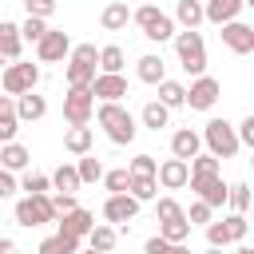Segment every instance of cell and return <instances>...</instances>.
<instances>
[{
    "mask_svg": "<svg viewBox=\"0 0 254 254\" xmlns=\"http://www.w3.org/2000/svg\"><path fill=\"white\" fill-rule=\"evenodd\" d=\"M95 123L103 127V135H107L115 147H127V143H135V135H139V123H135V115H131L123 103H99Z\"/></svg>",
    "mask_w": 254,
    "mask_h": 254,
    "instance_id": "1",
    "label": "cell"
},
{
    "mask_svg": "<svg viewBox=\"0 0 254 254\" xmlns=\"http://www.w3.org/2000/svg\"><path fill=\"white\" fill-rule=\"evenodd\" d=\"M175 40V52H179V64L187 75H202L206 71V44H202V32L198 28H183L171 36Z\"/></svg>",
    "mask_w": 254,
    "mask_h": 254,
    "instance_id": "2",
    "label": "cell"
},
{
    "mask_svg": "<svg viewBox=\"0 0 254 254\" xmlns=\"http://www.w3.org/2000/svg\"><path fill=\"white\" fill-rule=\"evenodd\" d=\"M198 139L206 143V155H214V159H234V155L242 151V147H238V135H234V127H230L226 119H210Z\"/></svg>",
    "mask_w": 254,
    "mask_h": 254,
    "instance_id": "3",
    "label": "cell"
},
{
    "mask_svg": "<svg viewBox=\"0 0 254 254\" xmlns=\"http://www.w3.org/2000/svg\"><path fill=\"white\" fill-rule=\"evenodd\" d=\"M16 222H20V226H28V230H36V226H48V222H56L52 198H48V194H24V198L16 202Z\"/></svg>",
    "mask_w": 254,
    "mask_h": 254,
    "instance_id": "4",
    "label": "cell"
},
{
    "mask_svg": "<svg viewBox=\"0 0 254 254\" xmlns=\"http://www.w3.org/2000/svg\"><path fill=\"white\" fill-rule=\"evenodd\" d=\"M91 115H95L91 87H67V95H64V119H67V127H87Z\"/></svg>",
    "mask_w": 254,
    "mask_h": 254,
    "instance_id": "5",
    "label": "cell"
},
{
    "mask_svg": "<svg viewBox=\"0 0 254 254\" xmlns=\"http://www.w3.org/2000/svg\"><path fill=\"white\" fill-rule=\"evenodd\" d=\"M36 83H40V67H36V64H20V60H12V64L4 67V75H0L4 95H24V91H32Z\"/></svg>",
    "mask_w": 254,
    "mask_h": 254,
    "instance_id": "6",
    "label": "cell"
},
{
    "mask_svg": "<svg viewBox=\"0 0 254 254\" xmlns=\"http://www.w3.org/2000/svg\"><path fill=\"white\" fill-rule=\"evenodd\" d=\"M71 52V36L64 28H48L40 40H36V60L40 64H64Z\"/></svg>",
    "mask_w": 254,
    "mask_h": 254,
    "instance_id": "7",
    "label": "cell"
},
{
    "mask_svg": "<svg viewBox=\"0 0 254 254\" xmlns=\"http://www.w3.org/2000/svg\"><path fill=\"white\" fill-rule=\"evenodd\" d=\"M218 95H222L218 79L202 71V75H194V83L187 87V103H183V107H190V111H210V107L218 103Z\"/></svg>",
    "mask_w": 254,
    "mask_h": 254,
    "instance_id": "8",
    "label": "cell"
},
{
    "mask_svg": "<svg viewBox=\"0 0 254 254\" xmlns=\"http://www.w3.org/2000/svg\"><path fill=\"white\" fill-rule=\"evenodd\" d=\"M91 95H95L99 103H119V99L127 95V79H123V71H95V79H91Z\"/></svg>",
    "mask_w": 254,
    "mask_h": 254,
    "instance_id": "9",
    "label": "cell"
},
{
    "mask_svg": "<svg viewBox=\"0 0 254 254\" xmlns=\"http://www.w3.org/2000/svg\"><path fill=\"white\" fill-rule=\"evenodd\" d=\"M218 28H222V32H218L222 44H226L234 56H250V52H254V28H250V24L230 20V24H218Z\"/></svg>",
    "mask_w": 254,
    "mask_h": 254,
    "instance_id": "10",
    "label": "cell"
},
{
    "mask_svg": "<svg viewBox=\"0 0 254 254\" xmlns=\"http://www.w3.org/2000/svg\"><path fill=\"white\" fill-rule=\"evenodd\" d=\"M139 214V198H131L127 190L123 194H107V202H103V218L111 222V226H123V222H131Z\"/></svg>",
    "mask_w": 254,
    "mask_h": 254,
    "instance_id": "11",
    "label": "cell"
},
{
    "mask_svg": "<svg viewBox=\"0 0 254 254\" xmlns=\"http://www.w3.org/2000/svg\"><path fill=\"white\" fill-rule=\"evenodd\" d=\"M155 183L163 187V190H183L187 187V159H163L159 167H155Z\"/></svg>",
    "mask_w": 254,
    "mask_h": 254,
    "instance_id": "12",
    "label": "cell"
},
{
    "mask_svg": "<svg viewBox=\"0 0 254 254\" xmlns=\"http://www.w3.org/2000/svg\"><path fill=\"white\" fill-rule=\"evenodd\" d=\"M56 222H60V234H71V238H79V242H83V238H87V230L95 226V214H91V210H83V206H71V210H67V214H60Z\"/></svg>",
    "mask_w": 254,
    "mask_h": 254,
    "instance_id": "13",
    "label": "cell"
},
{
    "mask_svg": "<svg viewBox=\"0 0 254 254\" xmlns=\"http://www.w3.org/2000/svg\"><path fill=\"white\" fill-rule=\"evenodd\" d=\"M12 99H16V119H20V123H36V119L48 115V99L36 95V87L24 91V95H12Z\"/></svg>",
    "mask_w": 254,
    "mask_h": 254,
    "instance_id": "14",
    "label": "cell"
},
{
    "mask_svg": "<svg viewBox=\"0 0 254 254\" xmlns=\"http://www.w3.org/2000/svg\"><path fill=\"white\" fill-rule=\"evenodd\" d=\"M214 175H222V159H214V155H194V159H187V187H194V183H202V179H214Z\"/></svg>",
    "mask_w": 254,
    "mask_h": 254,
    "instance_id": "15",
    "label": "cell"
},
{
    "mask_svg": "<svg viewBox=\"0 0 254 254\" xmlns=\"http://www.w3.org/2000/svg\"><path fill=\"white\" fill-rule=\"evenodd\" d=\"M242 8H246V0H206V4H202V20H210V24H230V20H238Z\"/></svg>",
    "mask_w": 254,
    "mask_h": 254,
    "instance_id": "16",
    "label": "cell"
},
{
    "mask_svg": "<svg viewBox=\"0 0 254 254\" xmlns=\"http://www.w3.org/2000/svg\"><path fill=\"white\" fill-rule=\"evenodd\" d=\"M28 163H32V151L24 147V143H0V167L4 171H12V175H20V171H28Z\"/></svg>",
    "mask_w": 254,
    "mask_h": 254,
    "instance_id": "17",
    "label": "cell"
},
{
    "mask_svg": "<svg viewBox=\"0 0 254 254\" xmlns=\"http://www.w3.org/2000/svg\"><path fill=\"white\" fill-rule=\"evenodd\" d=\"M190 190H194V194H198V198H202L210 210H222V206H226V183H222V175L202 179V183H194Z\"/></svg>",
    "mask_w": 254,
    "mask_h": 254,
    "instance_id": "18",
    "label": "cell"
},
{
    "mask_svg": "<svg viewBox=\"0 0 254 254\" xmlns=\"http://www.w3.org/2000/svg\"><path fill=\"white\" fill-rule=\"evenodd\" d=\"M202 151V139H198V131H190V127H179L175 135H171V155L175 159H194Z\"/></svg>",
    "mask_w": 254,
    "mask_h": 254,
    "instance_id": "19",
    "label": "cell"
},
{
    "mask_svg": "<svg viewBox=\"0 0 254 254\" xmlns=\"http://www.w3.org/2000/svg\"><path fill=\"white\" fill-rule=\"evenodd\" d=\"M20 48H24V40H20V24L0 20V60H4V64L20 60Z\"/></svg>",
    "mask_w": 254,
    "mask_h": 254,
    "instance_id": "20",
    "label": "cell"
},
{
    "mask_svg": "<svg viewBox=\"0 0 254 254\" xmlns=\"http://www.w3.org/2000/svg\"><path fill=\"white\" fill-rule=\"evenodd\" d=\"M115 242H119V230H115L111 222H95V226L87 230V250L111 254V250H115Z\"/></svg>",
    "mask_w": 254,
    "mask_h": 254,
    "instance_id": "21",
    "label": "cell"
},
{
    "mask_svg": "<svg viewBox=\"0 0 254 254\" xmlns=\"http://www.w3.org/2000/svg\"><path fill=\"white\" fill-rule=\"evenodd\" d=\"M127 20H131V8H127V0H111V4L99 12V24H103V32H123V28H127Z\"/></svg>",
    "mask_w": 254,
    "mask_h": 254,
    "instance_id": "22",
    "label": "cell"
},
{
    "mask_svg": "<svg viewBox=\"0 0 254 254\" xmlns=\"http://www.w3.org/2000/svg\"><path fill=\"white\" fill-rule=\"evenodd\" d=\"M64 79H67V87H91V79H95V64H83V60H64Z\"/></svg>",
    "mask_w": 254,
    "mask_h": 254,
    "instance_id": "23",
    "label": "cell"
},
{
    "mask_svg": "<svg viewBox=\"0 0 254 254\" xmlns=\"http://www.w3.org/2000/svg\"><path fill=\"white\" fill-rule=\"evenodd\" d=\"M20 131V119H16V99L12 95H0V143H12Z\"/></svg>",
    "mask_w": 254,
    "mask_h": 254,
    "instance_id": "24",
    "label": "cell"
},
{
    "mask_svg": "<svg viewBox=\"0 0 254 254\" xmlns=\"http://www.w3.org/2000/svg\"><path fill=\"white\" fill-rule=\"evenodd\" d=\"M135 75L143 79V83H159V79H167V64H163V56H139V64H135Z\"/></svg>",
    "mask_w": 254,
    "mask_h": 254,
    "instance_id": "25",
    "label": "cell"
},
{
    "mask_svg": "<svg viewBox=\"0 0 254 254\" xmlns=\"http://www.w3.org/2000/svg\"><path fill=\"white\" fill-rule=\"evenodd\" d=\"M139 123H143L147 131H163V127L171 123V107H163L159 99H151V103H143V111H139Z\"/></svg>",
    "mask_w": 254,
    "mask_h": 254,
    "instance_id": "26",
    "label": "cell"
},
{
    "mask_svg": "<svg viewBox=\"0 0 254 254\" xmlns=\"http://www.w3.org/2000/svg\"><path fill=\"white\" fill-rule=\"evenodd\" d=\"M48 179H52V187H56V190H64V194H75V190H79V187H83V183H79V175H75V167H71V163H60V167H56V171H52V175H48Z\"/></svg>",
    "mask_w": 254,
    "mask_h": 254,
    "instance_id": "27",
    "label": "cell"
},
{
    "mask_svg": "<svg viewBox=\"0 0 254 254\" xmlns=\"http://www.w3.org/2000/svg\"><path fill=\"white\" fill-rule=\"evenodd\" d=\"M155 87H159V103H163V107L175 111V107L187 103V87H183V83H175V79H159Z\"/></svg>",
    "mask_w": 254,
    "mask_h": 254,
    "instance_id": "28",
    "label": "cell"
},
{
    "mask_svg": "<svg viewBox=\"0 0 254 254\" xmlns=\"http://www.w3.org/2000/svg\"><path fill=\"white\" fill-rule=\"evenodd\" d=\"M91 143H95L91 127H67V135H64V147H67L71 155H87V151H91Z\"/></svg>",
    "mask_w": 254,
    "mask_h": 254,
    "instance_id": "29",
    "label": "cell"
},
{
    "mask_svg": "<svg viewBox=\"0 0 254 254\" xmlns=\"http://www.w3.org/2000/svg\"><path fill=\"white\" fill-rule=\"evenodd\" d=\"M127 194H131V198H139V202H151V198H159V183H155V175H131V187H127Z\"/></svg>",
    "mask_w": 254,
    "mask_h": 254,
    "instance_id": "30",
    "label": "cell"
},
{
    "mask_svg": "<svg viewBox=\"0 0 254 254\" xmlns=\"http://www.w3.org/2000/svg\"><path fill=\"white\" fill-rule=\"evenodd\" d=\"M40 254H79V238H71V234H52V238H44L40 242Z\"/></svg>",
    "mask_w": 254,
    "mask_h": 254,
    "instance_id": "31",
    "label": "cell"
},
{
    "mask_svg": "<svg viewBox=\"0 0 254 254\" xmlns=\"http://www.w3.org/2000/svg\"><path fill=\"white\" fill-rule=\"evenodd\" d=\"M175 20L183 28H198L202 24V0H179L175 4Z\"/></svg>",
    "mask_w": 254,
    "mask_h": 254,
    "instance_id": "32",
    "label": "cell"
},
{
    "mask_svg": "<svg viewBox=\"0 0 254 254\" xmlns=\"http://www.w3.org/2000/svg\"><path fill=\"white\" fill-rule=\"evenodd\" d=\"M143 36H147V40H155V44H163V40H171V36H175V20H171L167 12H159V16L143 28Z\"/></svg>",
    "mask_w": 254,
    "mask_h": 254,
    "instance_id": "33",
    "label": "cell"
},
{
    "mask_svg": "<svg viewBox=\"0 0 254 254\" xmlns=\"http://www.w3.org/2000/svg\"><path fill=\"white\" fill-rule=\"evenodd\" d=\"M123 64H127V56H123V48H119V44L99 48V60H95V67H99V71H123Z\"/></svg>",
    "mask_w": 254,
    "mask_h": 254,
    "instance_id": "34",
    "label": "cell"
},
{
    "mask_svg": "<svg viewBox=\"0 0 254 254\" xmlns=\"http://www.w3.org/2000/svg\"><path fill=\"white\" fill-rule=\"evenodd\" d=\"M24 194H48L52 190V179L40 175V171H20V183H16Z\"/></svg>",
    "mask_w": 254,
    "mask_h": 254,
    "instance_id": "35",
    "label": "cell"
},
{
    "mask_svg": "<svg viewBox=\"0 0 254 254\" xmlns=\"http://www.w3.org/2000/svg\"><path fill=\"white\" fill-rule=\"evenodd\" d=\"M75 175H79V183H99V179H103V163H99V159L87 151V155H79Z\"/></svg>",
    "mask_w": 254,
    "mask_h": 254,
    "instance_id": "36",
    "label": "cell"
},
{
    "mask_svg": "<svg viewBox=\"0 0 254 254\" xmlns=\"http://www.w3.org/2000/svg\"><path fill=\"white\" fill-rule=\"evenodd\" d=\"M159 238H167V242H187V238H190L187 214H183V218H171V222H159Z\"/></svg>",
    "mask_w": 254,
    "mask_h": 254,
    "instance_id": "37",
    "label": "cell"
},
{
    "mask_svg": "<svg viewBox=\"0 0 254 254\" xmlns=\"http://www.w3.org/2000/svg\"><path fill=\"white\" fill-rule=\"evenodd\" d=\"M143 254H190V246L187 242H167V238H147L143 242Z\"/></svg>",
    "mask_w": 254,
    "mask_h": 254,
    "instance_id": "38",
    "label": "cell"
},
{
    "mask_svg": "<svg viewBox=\"0 0 254 254\" xmlns=\"http://www.w3.org/2000/svg\"><path fill=\"white\" fill-rule=\"evenodd\" d=\"M226 202H230L238 214H246V210H250V187H246V183H226Z\"/></svg>",
    "mask_w": 254,
    "mask_h": 254,
    "instance_id": "39",
    "label": "cell"
},
{
    "mask_svg": "<svg viewBox=\"0 0 254 254\" xmlns=\"http://www.w3.org/2000/svg\"><path fill=\"white\" fill-rule=\"evenodd\" d=\"M103 187H107L111 194H123V190L131 187V171H127V167H115V171H103Z\"/></svg>",
    "mask_w": 254,
    "mask_h": 254,
    "instance_id": "40",
    "label": "cell"
},
{
    "mask_svg": "<svg viewBox=\"0 0 254 254\" xmlns=\"http://www.w3.org/2000/svg\"><path fill=\"white\" fill-rule=\"evenodd\" d=\"M222 226H226V234H230V242H246V230H250V222H246V214H226L222 218Z\"/></svg>",
    "mask_w": 254,
    "mask_h": 254,
    "instance_id": "41",
    "label": "cell"
},
{
    "mask_svg": "<svg viewBox=\"0 0 254 254\" xmlns=\"http://www.w3.org/2000/svg\"><path fill=\"white\" fill-rule=\"evenodd\" d=\"M44 32H48V20H40V16H28V20L20 24V40H24V44H36Z\"/></svg>",
    "mask_w": 254,
    "mask_h": 254,
    "instance_id": "42",
    "label": "cell"
},
{
    "mask_svg": "<svg viewBox=\"0 0 254 254\" xmlns=\"http://www.w3.org/2000/svg\"><path fill=\"white\" fill-rule=\"evenodd\" d=\"M155 214H159V222H171V218H183V206L171 194H163V198H155Z\"/></svg>",
    "mask_w": 254,
    "mask_h": 254,
    "instance_id": "43",
    "label": "cell"
},
{
    "mask_svg": "<svg viewBox=\"0 0 254 254\" xmlns=\"http://www.w3.org/2000/svg\"><path fill=\"white\" fill-rule=\"evenodd\" d=\"M183 214H187V222H190V226H206V222L214 218V210H210L202 198H198V202H190V210H183Z\"/></svg>",
    "mask_w": 254,
    "mask_h": 254,
    "instance_id": "44",
    "label": "cell"
},
{
    "mask_svg": "<svg viewBox=\"0 0 254 254\" xmlns=\"http://www.w3.org/2000/svg\"><path fill=\"white\" fill-rule=\"evenodd\" d=\"M206 242H210V246H222V250L230 246V234H226V226H222V218H218V222H214V218L206 222Z\"/></svg>",
    "mask_w": 254,
    "mask_h": 254,
    "instance_id": "45",
    "label": "cell"
},
{
    "mask_svg": "<svg viewBox=\"0 0 254 254\" xmlns=\"http://www.w3.org/2000/svg\"><path fill=\"white\" fill-rule=\"evenodd\" d=\"M155 167H159V159H155V155H135V159L127 163V171H131V175H155Z\"/></svg>",
    "mask_w": 254,
    "mask_h": 254,
    "instance_id": "46",
    "label": "cell"
},
{
    "mask_svg": "<svg viewBox=\"0 0 254 254\" xmlns=\"http://www.w3.org/2000/svg\"><path fill=\"white\" fill-rule=\"evenodd\" d=\"M234 135H238V147H254V115H246V119L234 127Z\"/></svg>",
    "mask_w": 254,
    "mask_h": 254,
    "instance_id": "47",
    "label": "cell"
},
{
    "mask_svg": "<svg viewBox=\"0 0 254 254\" xmlns=\"http://www.w3.org/2000/svg\"><path fill=\"white\" fill-rule=\"evenodd\" d=\"M48 198H52V210H56V218H60V214H67L71 206H79V202H75V194H64V190H56V194H48Z\"/></svg>",
    "mask_w": 254,
    "mask_h": 254,
    "instance_id": "48",
    "label": "cell"
},
{
    "mask_svg": "<svg viewBox=\"0 0 254 254\" xmlns=\"http://www.w3.org/2000/svg\"><path fill=\"white\" fill-rule=\"evenodd\" d=\"M24 8H28V16H40V20H48V16L56 12V0H24Z\"/></svg>",
    "mask_w": 254,
    "mask_h": 254,
    "instance_id": "49",
    "label": "cell"
},
{
    "mask_svg": "<svg viewBox=\"0 0 254 254\" xmlns=\"http://www.w3.org/2000/svg\"><path fill=\"white\" fill-rule=\"evenodd\" d=\"M155 16H159V8H155V4H151V0H147V4H139V8H135V12H131V20H135V24H139V28H147V24H151V20H155Z\"/></svg>",
    "mask_w": 254,
    "mask_h": 254,
    "instance_id": "50",
    "label": "cell"
},
{
    "mask_svg": "<svg viewBox=\"0 0 254 254\" xmlns=\"http://www.w3.org/2000/svg\"><path fill=\"white\" fill-rule=\"evenodd\" d=\"M67 56H71V60H83V64H95V60H99V48H95V44H75Z\"/></svg>",
    "mask_w": 254,
    "mask_h": 254,
    "instance_id": "51",
    "label": "cell"
},
{
    "mask_svg": "<svg viewBox=\"0 0 254 254\" xmlns=\"http://www.w3.org/2000/svg\"><path fill=\"white\" fill-rule=\"evenodd\" d=\"M16 190H20V187H16V175H12V171H4V167H0V198H12V194H16Z\"/></svg>",
    "mask_w": 254,
    "mask_h": 254,
    "instance_id": "52",
    "label": "cell"
},
{
    "mask_svg": "<svg viewBox=\"0 0 254 254\" xmlns=\"http://www.w3.org/2000/svg\"><path fill=\"white\" fill-rule=\"evenodd\" d=\"M0 254H20V250H16V242H12V238H0Z\"/></svg>",
    "mask_w": 254,
    "mask_h": 254,
    "instance_id": "53",
    "label": "cell"
},
{
    "mask_svg": "<svg viewBox=\"0 0 254 254\" xmlns=\"http://www.w3.org/2000/svg\"><path fill=\"white\" fill-rule=\"evenodd\" d=\"M234 254H254V250H250L246 242H238V246H234Z\"/></svg>",
    "mask_w": 254,
    "mask_h": 254,
    "instance_id": "54",
    "label": "cell"
},
{
    "mask_svg": "<svg viewBox=\"0 0 254 254\" xmlns=\"http://www.w3.org/2000/svg\"><path fill=\"white\" fill-rule=\"evenodd\" d=\"M202 254H226V250H222V246H206Z\"/></svg>",
    "mask_w": 254,
    "mask_h": 254,
    "instance_id": "55",
    "label": "cell"
},
{
    "mask_svg": "<svg viewBox=\"0 0 254 254\" xmlns=\"http://www.w3.org/2000/svg\"><path fill=\"white\" fill-rule=\"evenodd\" d=\"M87 254H99V250H87Z\"/></svg>",
    "mask_w": 254,
    "mask_h": 254,
    "instance_id": "56",
    "label": "cell"
},
{
    "mask_svg": "<svg viewBox=\"0 0 254 254\" xmlns=\"http://www.w3.org/2000/svg\"><path fill=\"white\" fill-rule=\"evenodd\" d=\"M139 4H147V0H139Z\"/></svg>",
    "mask_w": 254,
    "mask_h": 254,
    "instance_id": "57",
    "label": "cell"
}]
</instances>
